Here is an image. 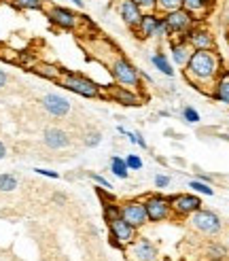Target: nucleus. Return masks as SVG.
Returning <instances> with one entry per match:
<instances>
[{"label": "nucleus", "instance_id": "obj_18", "mask_svg": "<svg viewBox=\"0 0 229 261\" xmlns=\"http://www.w3.org/2000/svg\"><path fill=\"white\" fill-rule=\"evenodd\" d=\"M43 140L49 149H66L68 144H70V136L64 132V130H60V128H47L45 134H43Z\"/></svg>", "mask_w": 229, "mask_h": 261}, {"label": "nucleus", "instance_id": "obj_1", "mask_svg": "<svg viewBox=\"0 0 229 261\" xmlns=\"http://www.w3.org/2000/svg\"><path fill=\"white\" fill-rule=\"evenodd\" d=\"M221 72V58L216 51H193L187 66L183 68L185 79L191 83V87L200 91H204V87H212Z\"/></svg>", "mask_w": 229, "mask_h": 261}, {"label": "nucleus", "instance_id": "obj_13", "mask_svg": "<svg viewBox=\"0 0 229 261\" xmlns=\"http://www.w3.org/2000/svg\"><path fill=\"white\" fill-rule=\"evenodd\" d=\"M117 11H119L121 22L126 24L130 30H136V26L140 24V19L144 15V11H142L136 3H134V0H119Z\"/></svg>", "mask_w": 229, "mask_h": 261}, {"label": "nucleus", "instance_id": "obj_17", "mask_svg": "<svg viewBox=\"0 0 229 261\" xmlns=\"http://www.w3.org/2000/svg\"><path fill=\"white\" fill-rule=\"evenodd\" d=\"M208 96L216 102L229 104V70H223L221 75L216 77V81L212 83V89L208 91Z\"/></svg>", "mask_w": 229, "mask_h": 261}, {"label": "nucleus", "instance_id": "obj_11", "mask_svg": "<svg viewBox=\"0 0 229 261\" xmlns=\"http://www.w3.org/2000/svg\"><path fill=\"white\" fill-rule=\"evenodd\" d=\"M183 38L191 45L193 51H214V47H216L212 32H210V30H206V28H202L200 24H195Z\"/></svg>", "mask_w": 229, "mask_h": 261}, {"label": "nucleus", "instance_id": "obj_36", "mask_svg": "<svg viewBox=\"0 0 229 261\" xmlns=\"http://www.w3.org/2000/svg\"><path fill=\"white\" fill-rule=\"evenodd\" d=\"M34 172H36V174H40V176H47V179H60V174H58L55 170H45V168H34Z\"/></svg>", "mask_w": 229, "mask_h": 261}, {"label": "nucleus", "instance_id": "obj_35", "mask_svg": "<svg viewBox=\"0 0 229 261\" xmlns=\"http://www.w3.org/2000/svg\"><path fill=\"white\" fill-rule=\"evenodd\" d=\"M134 3H136L144 13H147V11H155V0H134Z\"/></svg>", "mask_w": 229, "mask_h": 261}, {"label": "nucleus", "instance_id": "obj_21", "mask_svg": "<svg viewBox=\"0 0 229 261\" xmlns=\"http://www.w3.org/2000/svg\"><path fill=\"white\" fill-rule=\"evenodd\" d=\"M151 64L157 68L161 75H165V77H174L176 75V70H174V64L168 60V56L163 54V51H155V54L151 56Z\"/></svg>", "mask_w": 229, "mask_h": 261}, {"label": "nucleus", "instance_id": "obj_2", "mask_svg": "<svg viewBox=\"0 0 229 261\" xmlns=\"http://www.w3.org/2000/svg\"><path fill=\"white\" fill-rule=\"evenodd\" d=\"M108 70L115 79V83L121 87H128V89H134V91H140L142 89V77H140V70L132 64L128 58L123 56H117L110 64H108Z\"/></svg>", "mask_w": 229, "mask_h": 261}, {"label": "nucleus", "instance_id": "obj_8", "mask_svg": "<svg viewBox=\"0 0 229 261\" xmlns=\"http://www.w3.org/2000/svg\"><path fill=\"white\" fill-rule=\"evenodd\" d=\"M119 213L121 219H126L130 225H134L136 229L144 227L149 223V217H147V208H144V200L142 197H132V200H126L119 204Z\"/></svg>", "mask_w": 229, "mask_h": 261}, {"label": "nucleus", "instance_id": "obj_23", "mask_svg": "<svg viewBox=\"0 0 229 261\" xmlns=\"http://www.w3.org/2000/svg\"><path fill=\"white\" fill-rule=\"evenodd\" d=\"M110 172H112L115 176H117V179L126 181L128 176H130V168H128V164H126V158L112 155V158H110Z\"/></svg>", "mask_w": 229, "mask_h": 261}, {"label": "nucleus", "instance_id": "obj_28", "mask_svg": "<svg viewBox=\"0 0 229 261\" xmlns=\"http://www.w3.org/2000/svg\"><path fill=\"white\" fill-rule=\"evenodd\" d=\"M189 187H191V191L200 193V195H214V189L210 187V183H204V181H200V179L189 181Z\"/></svg>", "mask_w": 229, "mask_h": 261}, {"label": "nucleus", "instance_id": "obj_42", "mask_svg": "<svg viewBox=\"0 0 229 261\" xmlns=\"http://www.w3.org/2000/svg\"><path fill=\"white\" fill-rule=\"evenodd\" d=\"M70 3L75 5V7H79V9H83V7H85V3H83V0H70Z\"/></svg>", "mask_w": 229, "mask_h": 261}, {"label": "nucleus", "instance_id": "obj_24", "mask_svg": "<svg viewBox=\"0 0 229 261\" xmlns=\"http://www.w3.org/2000/svg\"><path fill=\"white\" fill-rule=\"evenodd\" d=\"M19 187V181H17V176L15 174H9V172H5V174H0V191H5V193H11V191H15Z\"/></svg>", "mask_w": 229, "mask_h": 261}, {"label": "nucleus", "instance_id": "obj_27", "mask_svg": "<svg viewBox=\"0 0 229 261\" xmlns=\"http://www.w3.org/2000/svg\"><path fill=\"white\" fill-rule=\"evenodd\" d=\"M102 215H104V221H106V223L115 221L117 217H121V213H119V204H115V202L102 204Z\"/></svg>", "mask_w": 229, "mask_h": 261}, {"label": "nucleus", "instance_id": "obj_37", "mask_svg": "<svg viewBox=\"0 0 229 261\" xmlns=\"http://www.w3.org/2000/svg\"><path fill=\"white\" fill-rule=\"evenodd\" d=\"M136 144H138L140 149H147V147H149V144H147V140L142 138V134H140V132H136Z\"/></svg>", "mask_w": 229, "mask_h": 261}, {"label": "nucleus", "instance_id": "obj_32", "mask_svg": "<svg viewBox=\"0 0 229 261\" xmlns=\"http://www.w3.org/2000/svg\"><path fill=\"white\" fill-rule=\"evenodd\" d=\"M102 142V134L100 132H89L87 136H85V144L89 149H93V147H98V144Z\"/></svg>", "mask_w": 229, "mask_h": 261}, {"label": "nucleus", "instance_id": "obj_43", "mask_svg": "<svg viewBox=\"0 0 229 261\" xmlns=\"http://www.w3.org/2000/svg\"><path fill=\"white\" fill-rule=\"evenodd\" d=\"M227 242H229V234H227Z\"/></svg>", "mask_w": 229, "mask_h": 261}, {"label": "nucleus", "instance_id": "obj_38", "mask_svg": "<svg viewBox=\"0 0 229 261\" xmlns=\"http://www.w3.org/2000/svg\"><path fill=\"white\" fill-rule=\"evenodd\" d=\"M7 83H9V75H7V72H5L3 68H0V89H3V87L7 85Z\"/></svg>", "mask_w": 229, "mask_h": 261}, {"label": "nucleus", "instance_id": "obj_10", "mask_svg": "<svg viewBox=\"0 0 229 261\" xmlns=\"http://www.w3.org/2000/svg\"><path fill=\"white\" fill-rule=\"evenodd\" d=\"M170 206L174 217H191L195 211L202 208V200L200 195L193 193H174L170 195Z\"/></svg>", "mask_w": 229, "mask_h": 261}, {"label": "nucleus", "instance_id": "obj_33", "mask_svg": "<svg viewBox=\"0 0 229 261\" xmlns=\"http://www.w3.org/2000/svg\"><path fill=\"white\" fill-rule=\"evenodd\" d=\"M155 187H157V189H165V187H170V176L168 174H157V176H155Z\"/></svg>", "mask_w": 229, "mask_h": 261}, {"label": "nucleus", "instance_id": "obj_34", "mask_svg": "<svg viewBox=\"0 0 229 261\" xmlns=\"http://www.w3.org/2000/svg\"><path fill=\"white\" fill-rule=\"evenodd\" d=\"M89 176L93 179V183H98V185L102 187V189H112V185H110L106 179H104V176H100V174H93V172H91Z\"/></svg>", "mask_w": 229, "mask_h": 261}, {"label": "nucleus", "instance_id": "obj_20", "mask_svg": "<svg viewBox=\"0 0 229 261\" xmlns=\"http://www.w3.org/2000/svg\"><path fill=\"white\" fill-rule=\"evenodd\" d=\"M214 5V0H183V9L189 11L197 22L202 19V15H206L210 11V7Z\"/></svg>", "mask_w": 229, "mask_h": 261}, {"label": "nucleus", "instance_id": "obj_25", "mask_svg": "<svg viewBox=\"0 0 229 261\" xmlns=\"http://www.w3.org/2000/svg\"><path fill=\"white\" fill-rule=\"evenodd\" d=\"M36 75H40V77H47V79H60V75H62V68H55V66H51V64H38V66H34L32 68Z\"/></svg>", "mask_w": 229, "mask_h": 261}, {"label": "nucleus", "instance_id": "obj_31", "mask_svg": "<svg viewBox=\"0 0 229 261\" xmlns=\"http://www.w3.org/2000/svg\"><path fill=\"white\" fill-rule=\"evenodd\" d=\"M208 255L214 257V259H225L227 257V248L221 244H210L208 246Z\"/></svg>", "mask_w": 229, "mask_h": 261}, {"label": "nucleus", "instance_id": "obj_7", "mask_svg": "<svg viewBox=\"0 0 229 261\" xmlns=\"http://www.w3.org/2000/svg\"><path fill=\"white\" fill-rule=\"evenodd\" d=\"M47 19L51 26L60 30H77L79 24L83 22V15H77L75 11L60 5H47Z\"/></svg>", "mask_w": 229, "mask_h": 261}, {"label": "nucleus", "instance_id": "obj_9", "mask_svg": "<svg viewBox=\"0 0 229 261\" xmlns=\"http://www.w3.org/2000/svg\"><path fill=\"white\" fill-rule=\"evenodd\" d=\"M123 253H126V257L130 261H157L159 259V253H157V248H155V244L149 238H142V236H138L132 244H128Z\"/></svg>", "mask_w": 229, "mask_h": 261}, {"label": "nucleus", "instance_id": "obj_3", "mask_svg": "<svg viewBox=\"0 0 229 261\" xmlns=\"http://www.w3.org/2000/svg\"><path fill=\"white\" fill-rule=\"evenodd\" d=\"M58 81L64 89L77 93V96H83V98H100L102 96V87L98 83L91 81L85 75H81V72H70V70L62 68V75Z\"/></svg>", "mask_w": 229, "mask_h": 261}, {"label": "nucleus", "instance_id": "obj_15", "mask_svg": "<svg viewBox=\"0 0 229 261\" xmlns=\"http://www.w3.org/2000/svg\"><path fill=\"white\" fill-rule=\"evenodd\" d=\"M159 19H161V13H157V11H147V13L142 15L140 24L136 26V30H134V34H136L138 38H144V40H147V38H155Z\"/></svg>", "mask_w": 229, "mask_h": 261}, {"label": "nucleus", "instance_id": "obj_19", "mask_svg": "<svg viewBox=\"0 0 229 261\" xmlns=\"http://www.w3.org/2000/svg\"><path fill=\"white\" fill-rule=\"evenodd\" d=\"M110 96L115 98V102L123 104V107H138V104H142V100H140V96H138L136 91H134V89H128V87H121V85L112 87Z\"/></svg>", "mask_w": 229, "mask_h": 261}, {"label": "nucleus", "instance_id": "obj_22", "mask_svg": "<svg viewBox=\"0 0 229 261\" xmlns=\"http://www.w3.org/2000/svg\"><path fill=\"white\" fill-rule=\"evenodd\" d=\"M9 3L19 11H43L47 9L49 0H9Z\"/></svg>", "mask_w": 229, "mask_h": 261}, {"label": "nucleus", "instance_id": "obj_30", "mask_svg": "<svg viewBox=\"0 0 229 261\" xmlns=\"http://www.w3.org/2000/svg\"><path fill=\"white\" fill-rule=\"evenodd\" d=\"M126 164H128V168H130V170H142V166H144L142 158H138L136 153H130L128 158H126Z\"/></svg>", "mask_w": 229, "mask_h": 261}, {"label": "nucleus", "instance_id": "obj_12", "mask_svg": "<svg viewBox=\"0 0 229 261\" xmlns=\"http://www.w3.org/2000/svg\"><path fill=\"white\" fill-rule=\"evenodd\" d=\"M108 225V232H110V236L108 238H112V240H117V242L121 244V246H128V244H132L134 240L138 238V229L134 227V225H130L126 219H121V217H117L115 221H110V223H106Z\"/></svg>", "mask_w": 229, "mask_h": 261}, {"label": "nucleus", "instance_id": "obj_14", "mask_svg": "<svg viewBox=\"0 0 229 261\" xmlns=\"http://www.w3.org/2000/svg\"><path fill=\"white\" fill-rule=\"evenodd\" d=\"M40 104H43V109L53 115V117H66L70 113V100L60 96V93H45L43 98H40Z\"/></svg>", "mask_w": 229, "mask_h": 261}, {"label": "nucleus", "instance_id": "obj_5", "mask_svg": "<svg viewBox=\"0 0 229 261\" xmlns=\"http://www.w3.org/2000/svg\"><path fill=\"white\" fill-rule=\"evenodd\" d=\"M144 200V208H147V217L149 223H161L172 219V206H170V195L163 193H149L142 197Z\"/></svg>", "mask_w": 229, "mask_h": 261}, {"label": "nucleus", "instance_id": "obj_6", "mask_svg": "<svg viewBox=\"0 0 229 261\" xmlns=\"http://www.w3.org/2000/svg\"><path fill=\"white\" fill-rule=\"evenodd\" d=\"M163 15V22L170 30V38H183L189 30L197 24V19L189 13L185 11V9H174V11H168V13H161Z\"/></svg>", "mask_w": 229, "mask_h": 261}, {"label": "nucleus", "instance_id": "obj_39", "mask_svg": "<svg viewBox=\"0 0 229 261\" xmlns=\"http://www.w3.org/2000/svg\"><path fill=\"white\" fill-rule=\"evenodd\" d=\"M53 202H58L60 206L66 204V195H64V193H53Z\"/></svg>", "mask_w": 229, "mask_h": 261}, {"label": "nucleus", "instance_id": "obj_4", "mask_svg": "<svg viewBox=\"0 0 229 261\" xmlns=\"http://www.w3.org/2000/svg\"><path fill=\"white\" fill-rule=\"evenodd\" d=\"M189 223L195 232H200L204 236H218L223 232V221L214 211H208V208H200L189 217Z\"/></svg>", "mask_w": 229, "mask_h": 261}, {"label": "nucleus", "instance_id": "obj_16", "mask_svg": "<svg viewBox=\"0 0 229 261\" xmlns=\"http://www.w3.org/2000/svg\"><path fill=\"white\" fill-rule=\"evenodd\" d=\"M191 54H193V49L185 38H170V56H172V64L174 66L185 68L187 62H189V58H191Z\"/></svg>", "mask_w": 229, "mask_h": 261}, {"label": "nucleus", "instance_id": "obj_29", "mask_svg": "<svg viewBox=\"0 0 229 261\" xmlns=\"http://www.w3.org/2000/svg\"><path fill=\"white\" fill-rule=\"evenodd\" d=\"M183 119L187 121V123H200V113H197L193 107H185L183 109Z\"/></svg>", "mask_w": 229, "mask_h": 261}, {"label": "nucleus", "instance_id": "obj_41", "mask_svg": "<svg viewBox=\"0 0 229 261\" xmlns=\"http://www.w3.org/2000/svg\"><path fill=\"white\" fill-rule=\"evenodd\" d=\"M7 158V147H5V142L0 140V160H5Z\"/></svg>", "mask_w": 229, "mask_h": 261}, {"label": "nucleus", "instance_id": "obj_26", "mask_svg": "<svg viewBox=\"0 0 229 261\" xmlns=\"http://www.w3.org/2000/svg\"><path fill=\"white\" fill-rule=\"evenodd\" d=\"M181 7H183V0H155V11L157 13H168Z\"/></svg>", "mask_w": 229, "mask_h": 261}, {"label": "nucleus", "instance_id": "obj_40", "mask_svg": "<svg viewBox=\"0 0 229 261\" xmlns=\"http://www.w3.org/2000/svg\"><path fill=\"white\" fill-rule=\"evenodd\" d=\"M197 179L204 181V183H210V181H212V176H208V174H204V172H197Z\"/></svg>", "mask_w": 229, "mask_h": 261}]
</instances>
